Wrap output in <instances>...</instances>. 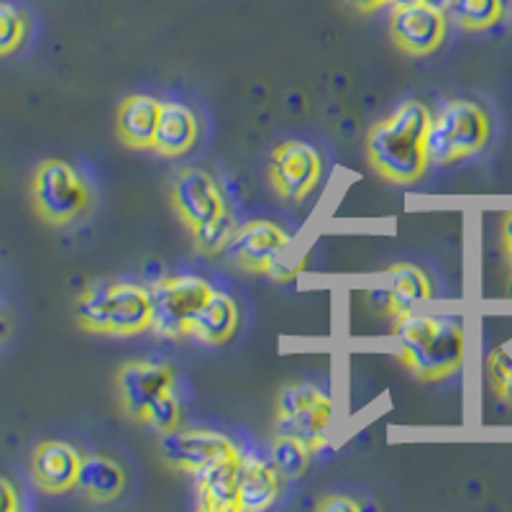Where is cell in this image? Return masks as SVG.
I'll list each match as a JSON object with an SVG mask.
<instances>
[{
	"mask_svg": "<svg viewBox=\"0 0 512 512\" xmlns=\"http://www.w3.org/2000/svg\"><path fill=\"white\" fill-rule=\"evenodd\" d=\"M431 118L423 103L410 100L369 131L367 157L379 177L392 185H410L425 175L431 164L425 152Z\"/></svg>",
	"mask_w": 512,
	"mask_h": 512,
	"instance_id": "cell-1",
	"label": "cell"
},
{
	"mask_svg": "<svg viewBox=\"0 0 512 512\" xmlns=\"http://www.w3.org/2000/svg\"><path fill=\"white\" fill-rule=\"evenodd\" d=\"M402 364L423 382L451 377L464 361V323L451 315L405 313L395 318Z\"/></svg>",
	"mask_w": 512,
	"mask_h": 512,
	"instance_id": "cell-2",
	"label": "cell"
},
{
	"mask_svg": "<svg viewBox=\"0 0 512 512\" xmlns=\"http://www.w3.org/2000/svg\"><path fill=\"white\" fill-rule=\"evenodd\" d=\"M75 318L90 333L134 336L152 326L149 290L126 282H95L77 297Z\"/></svg>",
	"mask_w": 512,
	"mask_h": 512,
	"instance_id": "cell-3",
	"label": "cell"
},
{
	"mask_svg": "<svg viewBox=\"0 0 512 512\" xmlns=\"http://www.w3.org/2000/svg\"><path fill=\"white\" fill-rule=\"evenodd\" d=\"M489 139V118L472 100H451L431 118L425 152L431 164H451L484 149Z\"/></svg>",
	"mask_w": 512,
	"mask_h": 512,
	"instance_id": "cell-4",
	"label": "cell"
},
{
	"mask_svg": "<svg viewBox=\"0 0 512 512\" xmlns=\"http://www.w3.org/2000/svg\"><path fill=\"white\" fill-rule=\"evenodd\" d=\"M31 203L44 223L67 226L88 210L90 190L70 162L44 159L31 177Z\"/></svg>",
	"mask_w": 512,
	"mask_h": 512,
	"instance_id": "cell-5",
	"label": "cell"
},
{
	"mask_svg": "<svg viewBox=\"0 0 512 512\" xmlns=\"http://www.w3.org/2000/svg\"><path fill=\"white\" fill-rule=\"evenodd\" d=\"M333 423V400L313 384H290L277 397L274 433L308 443L310 451L326 446Z\"/></svg>",
	"mask_w": 512,
	"mask_h": 512,
	"instance_id": "cell-6",
	"label": "cell"
},
{
	"mask_svg": "<svg viewBox=\"0 0 512 512\" xmlns=\"http://www.w3.org/2000/svg\"><path fill=\"white\" fill-rule=\"evenodd\" d=\"M213 287L200 277H167L149 290L152 300V331L164 338H182L190 333L192 315L198 313Z\"/></svg>",
	"mask_w": 512,
	"mask_h": 512,
	"instance_id": "cell-7",
	"label": "cell"
},
{
	"mask_svg": "<svg viewBox=\"0 0 512 512\" xmlns=\"http://www.w3.org/2000/svg\"><path fill=\"white\" fill-rule=\"evenodd\" d=\"M320 172L323 162L318 149L305 141H285L274 149L269 159V182L287 203H303L318 185Z\"/></svg>",
	"mask_w": 512,
	"mask_h": 512,
	"instance_id": "cell-8",
	"label": "cell"
},
{
	"mask_svg": "<svg viewBox=\"0 0 512 512\" xmlns=\"http://www.w3.org/2000/svg\"><path fill=\"white\" fill-rule=\"evenodd\" d=\"M159 454L172 469L198 474L205 466L236 456V446L231 438L216 431H180V425L162 433L159 438Z\"/></svg>",
	"mask_w": 512,
	"mask_h": 512,
	"instance_id": "cell-9",
	"label": "cell"
},
{
	"mask_svg": "<svg viewBox=\"0 0 512 512\" xmlns=\"http://www.w3.org/2000/svg\"><path fill=\"white\" fill-rule=\"evenodd\" d=\"M287 249L290 236L280 226L269 221H251L233 231L226 254L246 272H269L272 264L287 254Z\"/></svg>",
	"mask_w": 512,
	"mask_h": 512,
	"instance_id": "cell-10",
	"label": "cell"
},
{
	"mask_svg": "<svg viewBox=\"0 0 512 512\" xmlns=\"http://www.w3.org/2000/svg\"><path fill=\"white\" fill-rule=\"evenodd\" d=\"M172 208L187 228H198L226 213L221 187L203 169H182L172 182Z\"/></svg>",
	"mask_w": 512,
	"mask_h": 512,
	"instance_id": "cell-11",
	"label": "cell"
},
{
	"mask_svg": "<svg viewBox=\"0 0 512 512\" xmlns=\"http://www.w3.org/2000/svg\"><path fill=\"white\" fill-rule=\"evenodd\" d=\"M169 390H175V384H172V372L164 364L128 361L118 372V395H121L123 410L139 423H146V415L154 402Z\"/></svg>",
	"mask_w": 512,
	"mask_h": 512,
	"instance_id": "cell-12",
	"label": "cell"
},
{
	"mask_svg": "<svg viewBox=\"0 0 512 512\" xmlns=\"http://www.w3.org/2000/svg\"><path fill=\"white\" fill-rule=\"evenodd\" d=\"M390 34L400 52L410 57H428L446 39V13L428 8L425 3L397 8L392 13Z\"/></svg>",
	"mask_w": 512,
	"mask_h": 512,
	"instance_id": "cell-13",
	"label": "cell"
},
{
	"mask_svg": "<svg viewBox=\"0 0 512 512\" xmlns=\"http://www.w3.org/2000/svg\"><path fill=\"white\" fill-rule=\"evenodd\" d=\"M82 456L77 454V448L62 441H44L36 446L34 456H31V474L34 482L39 484L41 492L49 495H62L77 487V477H80Z\"/></svg>",
	"mask_w": 512,
	"mask_h": 512,
	"instance_id": "cell-14",
	"label": "cell"
},
{
	"mask_svg": "<svg viewBox=\"0 0 512 512\" xmlns=\"http://www.w3.org/2000/svg\"><path fill=\"white\" fill-rule=\"evenodd\" d=\"M239 469L241 454L228 456L205 466L195 474L200 510L208 512H236L239 510Z\"/></svg>",
	"mask_w": 512,
	"mask_h": 512,
	"instance_id": "cell-15",
	"label": "cell"
},
{
	"mask_svg": "<svg viewBox=\"0 0 512 512\" xmlns=\"http://www.w3.org/2000/svg\"><path fill=\"white\" fill-rule=\"evenodd\" d=\"M162 103L149 95H128L118 108L116 131L118 139L131 149H152L157 134Z\"/></svg>",
	"mask_w": 512,
	"mask_h": 512,
	"instance_id": "cell-16",
	"label": "cell"
},
{
	"mask_svg": "<svg viewBox=\"0 0 512 512\" xmlns=\"http://www.w3.org/2000/svg\"><path fill=\"white\" fill-rule=\"evenodd\" d=\"M280 477L272 461L259 456H241L239 469V510L259 512L272 507L280 495Z\"/></svg>",
	"mask_w": 512,
	"mask_h": 512,
	"instance_id": "cell-17",
	"label": "cell"
},
{
	"mask_svg": "<svg viewBox=\"0 0 512 512\" xmlns=\"http://www.w3.org/2000/svg\"><path fill=\"white\" fill-rule=\"evenodd\" d=\"M198 141V118L182 103H162L152 149L162 157H180Z\"/></svg>",
	"mask_w": 512,
	"mask_h": 512,
	"instance_id": "cell-18",
	"label": "cell"
},
{
	"mask_svg": "<svg viewBox=\"0 0 512 512\" xmlns=\"http://www.w3.org/2000/svg\"><path fill=\"white\" fill-rule=\"evenodd\" d=\"M236 326H239V308L233 303V297L226 292L210 290L198 313L192 315L190 333L208 344H223L233 336Z\"/></svg>",
	"mask_w": 512,
	"mask_h": 512,
	"instance_id": "cell-19",
	"label": "cell"
},
{
	"mask_svg": "<svg viewBox=\"0 0 512 512\" xmlns=\"http://www.w3.org/2000/svg\"><path fill=\"white\" fill-rule=\"evenodd\" d=\"M77 487L85 492L90 502H113L116 497H121L123 487H126V474H123L121 464L108 456H82Z\"/></svg>",
	"mask_w": 512,
	"mask_h": 512,
	"instance_id": "cell-20",
	"label": "cell"
},
{
	"mask_svg": "<svg viewBox=\"0 0 512 512\" xmlns=\"http://www.w3.org/2000/svg\"><path fill=\"white\" fill-rule=\"evenodd\" d=\"M382 285L387 287L392 297V318L405 313H413L420 303L431 300L433 287L431 280L413 264H397L384 274Z\"/></svg>",
	"mask_w": 512,
	"mask_h": 512,
	"instance_id": "cell-21",
	"label": "cell"
},
{
	"mask_svg": "<svg viewBox=\"0 0 512 512\" xmlns=\"http://www.w3.org/2000/svg\"><path fill=\"white\" fill-rule=\"evenodd\" d=\"M448 13L456 18L461 29L484 31L500 21L505 13V3L502 0H454Z\"/></svg>",
	"mask_w": 512,
	"mask_h": 512,
	"instance_id": "cell-22",
	"label": "cell"
},
{
	"mask_svg": "<svg viewBox=\"0 0 512 512\" xmlns=\"http://www.w3.org/2000/svg\"><path fill=\"white\" fill-rule=\"evenodd\" d=\"M310 451L308 443L292 436H274L272 443V464L277 466V472L287 479H300L310 466Z\"/></svg>",
	"mask_w": 512,
	"mask_h": 512,
	"instance_id": "cell-23",
	"label": "cell"
},
{
	"mask_svg": "<svg viewBox=\"0 0 512 512\" xmlns=\"http://www.w3.org/2000/svg\"><path fill=\"white\" fill-rule=\"evenodd\" d=\"M233 231H236V223H233V216L226 210V213H221L213 221L192 228L190 233L192 241H195V249L203 251V254H218V251H226Z\"/></svg>",
	"mask_w": 512,
	"mask_h": 512,
	"instance_id": "cell-24",
	"label": "cell"
},
{
	"mask_svg": "<svg viewBox=\"0 0 512 512\" xmlns=\"http://www.w3.org/2000/svg\"><path fill=\"white\" fill-rule=\"evenodd\" d=\"M26 39V18L11 3L0 0V57L16 52Z\"/></svg>",
	"mask_w": 512,
	"mask_h": 512,
	"instance_id": "cell-25",
	"label": "cell"
},
{
	"mask_svg": "<svg viewBox=\"0 0 512 512\" xmlns=\"http://www.w3.org/2000/svg\"><path fill=\"white\" fill-rule=\"evenodd\" d=\"M487 377L495 395L505 405H512V354L507 349H495L487 359Z\"/></svg>",
	"mask_w": 512,
	"mask_h": 512,
	"instance_id": "cell-26",
	"label": "cell"
},
{
	"mask_svg": "<svg viewBox=\"0 0 512 512\" xmlns=\"http://www.w3.org/2000/svg\"><path fill=\"white\" fill-rule=\"evenodd\" d=\"M144 425H149V428H154V431L159 433H167L180 425V402H177L175 390L164 392V395L154 402L149 415H146Z\"/></svg>",
	"mask_w": 512,
	"mask_h": 512,
	"instance_id": "cell-27",
	"label": "cell"
},
{
	"mask_svg": "<svg viewBox=\"0 0 512 512\" xmlns=\"http://www.w3.org/2000/svg\"><path fill=\"white\" fill-rule=\"evenodd\" d=\"M367 305L374 310V313H390L392 315V297L387 292V287L377 285L367 290Z\"/></svg>",
	"mask_w": 512,
	"mask_h": 512,
	"instance_id": "cell-28",
	"label": "cell"
},
{
	"mask_svg": "<svg viewBox=\"0 0 512 512\" xmlns=\"http://www.w3.org/2000/svg\"><path fill=\"white\" fill-rule=\"evenodd\" d=\"M21 507L18 502V492L6 477H0V512H16Z\"/></svg>",
	"mask_w": 512,
	"mask_h": 512,
	"instance_id": "cell-29",
	"label": "cell"
},
{
	"mask_svg": "<svg viewBox=\"0 0 512 512\" xmlns=\"http://www.w3.org/2000/svg\"><path fill=\"white\" fill-rule=\"evenodd\" d=\"M320 512H356L359 510V505H356L354 500H349V497H328V500H323L318 505Z\"/></svg>",
	"mask_w": 512,
	"mask_h": 512,
	"instance_id": "cell-30",
	"label": "cell"
},
{
	"mask_svg": "<svg viewBox=\"0 0 512 512\" xmlns=\"http://www.w3.org/2000/svg\"><path fill=\"white\" fill-rule=\"evenodd\" d=\"M502 249H505V256L507 262H510V269H512V210L507 213L505 218H502Z\"/></svg>",
	"mask_w": 512,
	"mask_h": 512,
	"instance_id": "cell-31",
	"label": "cell"
},
{
	"mask_svg": "<svg viewBox=\"0 0 512 512\" xmlns=\"http://www.w3.org/2000/svg\"><path fill=\"white\" fill-rule=\"evenodd\" d=\"M346 3H349L351 8H356V11H361V13H372V11H377V8L387 6L390 0H346Z\"/></svg>",
	"mask_w": 512,
	"mask_h": 512,
	"instance_id": "cell-32",
	"label": "cell"
},
{
	"mask_svg": "<svg viewBox=\"0 0 512 512\" xmlns=\"http://www.w3.org/2000/svg\"><path fill=\"white\" fill-rule=\"evenodd\" d=\"M423 3L428 8H436V11L448 13V11H451V3H454V0H423Z\"/></svg>",
	"mask_w": 512,
	"mask_h": 512,
	"instance_id": "cell-33",
	"label": "cell"
},
{
	"mask_svg": "<svg viewBox=\"0 0 512 512\" xmlns=\"http://www.w3.org/2000/svg\"><path fill=\"white\" fill-rule=\"evenodd\" d=\"M418 3H423V0H390V6L395 8H410V6H418Z\"/></svg>",
	"mask_w": 512,
	"mask_h": 512,
	"instance_id": "cell-34",
	"label": "cell"
},
{
	"mask_svg": "<svg viewBox=\"0 0 512 512\" xmlns=\"http://www.w3.org/2000/svg\"><path fill=\"white\" fill-rule=\"evenodd\" d=\"M8 331H11V326H8V318L3 315V310H0V341L8 336Z\"/></svg>",
	"mask_w": 512,
	"mask_h": 512,
	"instance_id": "cell-35",
	"label": "cell"
},
{
	"mask_svg": "<svg viewBox=\"0 0 512 512\" xmlns=\"http://www.w3.org/2000/svg\"><path fill=\"white\" fill-rule=\"evenodd\" d=\"M510 297H512V280H510Z\"/></svg>",
	"mask_w": 512,
	"mask_h": 512,
	"instance_id": "cell-36",
	"label": "cell"
}]
</instances>
